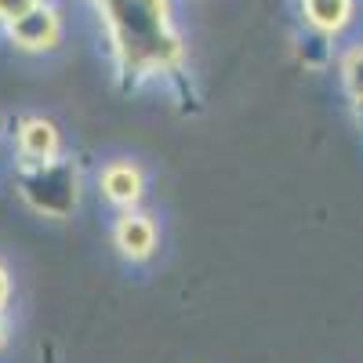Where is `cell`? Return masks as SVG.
<instances>
[{
    "label": "cell",
    "mask_w": 363,
    "mask_h": 363,
    "mask_svg": "<svg viewBox=\"0 0 363 363\" xmlns=\"http://www.w3.org/2000/svg\"><path fill=\"white\" fill-rule=\"evenodd\" d=\"M99 4L128 69L149 73L178 62L182 48L167 22V0H99Z\"/></svg>",
    "instance_id": "obj_1"
},
{
    "label": "cell",
    "mask_w": 363,
    "mask_h": 363,
    "mask_svg": "<svg viewBox=\"0 0 363 363\" xmlns=\"http://www.w3.org/2000/svg\"><path fill=\"white\" fill-rule=\"evenodd\" d=\"M58 171H62V167H55V160H48V167H44V160H40L37 178H26V196L33 200V196H37V186H44V178H48V174H55V178H58ZM48 189H51V193H62V196H69V200H77V174L69 171L62 182H58V186H55V182H48ZM40 203H44V200H37L33 207H40Z\"/></svg>",
    "instance_id": "obj_7"
},
{
    "label": "cell",
    "mask_w": 363,
    "mask_h": 363,
    "mask_svg": "<svg viewBox=\"0 0 363 363\" xmlns=\"http://www.w3.org/2000/svg\"><path fill=\"white\" fill-rule=\"evenodd\" d=\"M342 80H345L349 99L363 102V48H352V51L342 58Z\"/></svg>",
    "instance_id": "obj_8"
},
{
    "label": "cell",
    "mask_w": 363,
    "mask_h": 363,
    "mask_svg": "<svg viewBox=\"0 0 363 363\" xmlns=\"http://www.w3.org/2000/svg\"><path fill=\"white\" fill-rule=\"evenodd\" d=\"M37 0H0V18L4 22H11V18H18V15H26L29 8H33Z\"/></svg>",
    "instance_id": "obj_9"
},
{
    "label": "cell",
    "mask_w": 363,
    "mask_h": 363,
    "mask_svg": "<svg viewBox=\"0 0 363 363\" xmlns=\"http://www.w3.org/2000/svg\"><path fill=\"white\" fill-rule=\"evenodd\" d=\"M0 342H4V323H0Z\"/></svg>",
    "instance_id": "obj_11"
},
{
    "label": "cell",
    "mask_w": 363,
    "mask_h": 363,
    "mask_svg": "<svg viewBox=\"0 0 363 363\" xmlns=\"http://www.w3.org/2000/svg\"><path fill=\"white\" fill-rule=\"evenodd\" d=\"M8 33L26 51H44V48H51L58 40V15L51 8H44V4H33L26 15L8 22Z\"/></svg>",
    "instance_id": "obj_2"
},
{
    "label": "cell",
    "mask_w": 363,
    "mask_h": 363,
    "mask_svg": "<svg viewBox=\"0 0 363 363\" xmlns=\"http://www.w3.org/2000/svg\"><path fill=\"white\" fill-rule=\"evenodd\" d=\"M102 189L113 203H135L142 196V174L131 164H113L102 174Z\"/></svg>",
    "instance_id": "obj_6"
},
{
    "label": "cell",
    "mask_w": 363,
    "mask_h": 363,
    "mask_svg": "<svg viewBox=\"0 0 363 363\" xmlns=\"http://www.w3.org/2000/svg\"><path fill=\"white\" fill-rule=\"evenodd\" d=\"M4 298H8V272L0 269V306H4Z\"/></svg>",
    "instance_id": "obj_10"
},
{
    "label": "cell",
    "mask_w": 363,
    "mask_h": 363,
    "mask_svg": "<svg viewBox=\"0 0 363 363\" xmlns=\"http://www.w3.org/2000/svg\"><path fill=\"white\" fill-rule=\"evenodd\" d=\"M301 11H306V22L320 33H338L352 15V0H301Z\"/></svg>",
    "instance_id": "obj_3"
},
{
    "label": "cell",
    "mask_w": 363,
    "mask_h": 363,
    "mask_svg": "<svg viewBox=\"0 0 363 363\" xmlns=\"http://www.w3.org/2000/svg\"><path fill=\"white\" fill-rule=\"evenodd\" d=\"M18 145L29 160H55L58 153V131L48 124V120H29V124L18 131Z\"/></svg>",
    "instance_id": "obj_4"
},
{
    "label": "cell",
    "mask_w": 363,
    "mask_h": 363,
    "mask_svg": "<svg viewBox=\"0 0 363 363\" xmlns=\"http://www.w3.org/2000/svg\"><path fill=\"white\" fill-rule=\"evenodd\" d=\"M153 240H157V233H153V225H149L145 218H138V215L120 218V225H116V247L124 251L128 258H145L149 251H153Z\"/></svg>",
    "instance_id": "obj_5"
}]
</instances>
